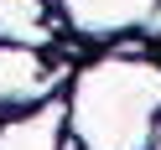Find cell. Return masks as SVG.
Listing matches in <instances>:
<instances>
[{
  "label": "cell",
  "mask_w": 161,
  "mask_h": 150,
  "mask_svg": "<svg viewBox=\"0 0 161 150\" xmlns=\"http://www.w3.org/2000/svg\"><path fill=\"white\" fill-rule=\"evenodd\" d=\"M63 109L78 150H151L161 129V57L94 52L73 67Z\"/></svg>",
  "instance_id": "6da1fadb"
},
{
  "label": "cell",
  "mask_w": 161,
  "mask_h": 150,
  "mask_svg": "<svg viewBox=\"0 0 161 150\" xmlns=\"http://www.w3.org/2000/svg\"><path fill=\"white\" fill-rule=\"evenodd\" d=\"M73 78V62H52V52L0 42V109H36L57 98V83Z\"/></svg>",
  "instance_id": "7a4b0ae2"
},
{
  "label": "cell",
  "mask_w": 161,
  "mask_h": 150,
  "mask_svg": "<svg viewBox=\"0 0 161 150\" xmlns=\"http://www.w3.org/2000/svg\"><path fill=\"white\" fill-rule=\"evenodd\" d=\"M0 42L52 52L68 42V26L57 16V0H0Z\"/></svg>",
  "instance_id": "277c9868"
},
{
  "label": "cell",
  "mask_w": 161,
  "mask_h": 150,
  "mask_svg": "<svg viewBox=\"0 0 161 150\" xmlns=\"http://www.w3.org/2000/svg\"><path fill=\"white\" fill-rule=\"evenodd\" d=\"M68 36H88V42H114V36L146 31L156 16V0H57Z\"/></svg>",
  "instance_id": "3957f363"
}]
</instances>
